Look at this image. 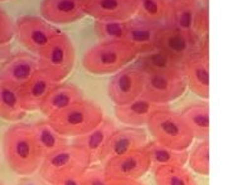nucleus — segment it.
I'll list each match as a JSON object with an SVG mask.
<instances>
[{
    "label": "nucleus",
    "instance_id": "f257e3e1",
    "mask_svg": "<svg viewBox=\"0 0 252 185\" xmlns=\"http://www.w3.org/2000/svg\"><path fill=\"white\" fill-rule=\"evenodd\" d=\"M4 157L9 168L20 177L34 175L43 161L32 126L27 123H15L4 134Z\"/></svg>",
    "mask_w": 252,
    "mask_h": 185
},
{
    "label": "nucleus",
    "instance_id": "f03ea898",
    "mask_svg": "<svg viewBox=\"0 0 252 185\" xmlns=\"http://www.w3.org/2000/svg\"><path fill=\"white\" fill-rule=\"evenodd\" d=\"M92 165L91 157L85 149L67 144L43 157L39 166V177L53 185L68 178L81 177Z\"/></svg>",
    "mask_w": 252,
    "mask_h": 185
},
{
    "label": "nucleus",
    "instance_id": "7ed1b4c3",
    "mask_svg": "<svg viewBox=\"0 0 252 185\" xmlns=\"http://www.w3.org/2000/svg\"><path fill=\"white\" fill-rule=\"evenodd\" d=\"M103 117L105 115L98 103L83 98L47 120L58 134L67 139H75L97 127Z\"/></svg>",
    "mask_w": 252,
    "mask_h": 185
},
{
    "label": "nucleus",
    "instance_id": "20e7f679",
    "mask_svg": "<svg viewBox=\"0 0 252 185\" xmlns=\"http://www.w3.org/2000/svg\"><path fill=\"white\" fill-rule=\"evenodd\" d=\"M146 127L154 141L174 150H188L194 141L179 112L173 111L169 106L153 112Z\"/></svg>",
    "mask_w": 252,
    "mask_h": 185
},
{
    "label": "nucleus",
    "instance_id": "39448f33",
    "mask_svg": "<svg viewBox=\"0 0 252 185\" xmlns=\"http://www.w3.org/2000/svg\"><path fill=\"white\" fill-rule=\"evenodd\" d=\"M136 56L125 42H100L85 53L82 66L94 76L114 74L134 62Z\"/></svg>",
    "mask_w": 252,
    "mask_h": 185
},
{
    "label": "nucleus",
    "instance_id": "423d86ee",
    "mask_svg": "<svg viewBox=\"0 0 252 185\" xmlns=\"http://www.w3.org/2000/svg\"><path fill=\"white\" fill-rule=\"evenodd\" d=\"M37 61L38 71L55 82H63L75 67V46L68 35L61 31L37 54Z\"/></svg>",
    "mask_w": 252,
    "mask_h": 185
},
{
    "label": "nucleus",
    "instance_id": "0eeeda50",
    "mask_svg": "<svg viewBox=\"0 0 252 185\" xmlns=\"http://www.w3.org/2000/svg\"><path fill=\"white\" fill-rule=\"evenodd\" d=\"M14 35L20 44L35 56L61 33L57 27L46 22L43 18L34 15H23L18 18L17 22H14Z\"/></svg>",
    "mask_w": 252,
    "mask_h": 185
},
{
    "label": "nucleus",
    "instance_id": "6e6552de",
    "mask_svg": "<svg viewBox=\"0 0 252 185\" xmlns=\"http://www.w3.org/2000/svg\"><path fill=\"white\" fill-rule=\"evenodd\" d=\"M184 80L190 91L203 100L209 97L208 37L199 40L198 49L182 64Z\"/></svg>",
    "mask_w": 252,
    "mask_h": 185
},
{
    "label": "nucleus",
    "instance_id": "1a4fd4ad",
    "mask_svg": "<svg viewBox=\"0 0 252 185\" xmlns=\"http://www.w3.org/2000/svg\"><path fill=\"white\" fill-rule=\"evenodd\" d=\"M144 77L143 96L159 105H169L187 90L183 73L144 74Z\"/></svg>",
    "mask_w": 252,
    "mask_h": 185
},
{
    "label": "nucleus",
    "instance_id": "9d476101",
    "mask_svg": "<svg viewBox=\"0 0 252 185\" xmlns=\"http://www.w3.org/2000/svg\"><path fill=\"white\" fill-rule=\"evenodd\" d=\"M144 73L134 64L124 67L114 73L109 82L110 100L115 106H124L132 102L144 92Z\"/></svg>",
    "mask_w": 252,
    "mask_h": 185
},
{
    "label": "nucleus",
    "instance_id": "9b49d317",
    "mask_svg": "<svg viewBox=\"0 0 252 185\" xmlns=\"http://www.w3.org/2000/svg\"><path fill=\"white\" fill-rule=\"evenodd\" d=\"M148 141V135L143 127L126 126L123 128H116L101 153L100 164L103 165L109 160L127 154L130 151L144 149Z\"/></svg>",
    "mask_w": 252,
    "mask_h": 185
},
{
    "label": "nucleus",
    "instance_id": "f8f14e48",
    "mask_svg": "<svg viewBox=\"0 0 252 185\" xmlns=\"http://www.w3.org/2000/svg\"><path fill=\"white\" fill-rule=\"evenodd\" d=\"M198 46L199 40L194 35L166 24L161 26L157 37V48L168 53L182 64L197 51Z\"/></svg>",
    "mask_w": 252,
    "mask_h": 185
},
{
    "label": "nucleus",
    "instance_id": "ddd939ff",
    "mask_svg": "<svg viewBox=\"0 0 252 185\" xmlns=\"http://www.w3.org/2000/svg\"><path fill=\"white\" fill-rule=\"evenodd\" d=\"M107 178L121 179H140L149 169L150 160L144 149L130 151L127 154L109 160L102 165Z\"/></svg>",
    "mask_w": 252,
    "mask_h": 185
},
{
    "label": "nucleus",
    "instance_id": "4468645a",
    "mask_svg": "<svg viewBox=\"0 0 252 185\" xmlns=\"http://www.w3.org/2000/svg\"><path fill=\"white\" fill-rule=\"evenodd\" d=\"M160 28L161 24L152 23L134 15L126 20L124 42L127 43L136 54L146 53L157 48V37Z\"/></svg>",
    "mask_w": 252,
    "mask_h": 185
},
{
    "label": "nucleus",
    "instance_id": "2eb2a0df",
    "mask_svg": "<svg viewBox=\"0 0 252 185\" xmlns=\"http://www.w3.org/2000/svg\"><path fill=\"white\" fill-rule=\"evenodd\" d=\"M40 14L53 26H66L86 17L85 0H43Z\"/></svg>",
    "mask_w": 252,
    "mask_h": 185
},
{
    "label": "nucleus",
    "instance_id": "dca6fc26",
    "mask_svg": "<svg viewBox=\"0 0 252 185\" xmlns=\"http://www.w3.org/2000/svg\"><path fill=\"white\" fill-rule=\"evenodd\" d=\"M38 71V61L34 54L18 52L10 54L0 66V78L19 89Z\"/></svg>",
    "mask_w": 252,
    "mask_h": 185
},
{
    "label": "nucleus",
    "instance_id": "f3484780",
    "mask_svg": "<svg viewBox=\"0 0 252 185\" xmlns=\"http://www.w3.org/2000/svg\"><path fill=\"white\" fill-rule=\"evenodd\" d=\"M85 13L94 20H127L136 14L135 0H85Z\"/></svg>",
    "mask_w": 252,
    "mask_h": 185
},
{
    "label": "nucleus",
    "instance_id": "a211bd4d",
    "mask_svg": "<svg viewBox=\"0 0 252 185\" xmlns=\"http://www.w3.org/2000/svg\"><path fill=\"white\" fill-rule=\"evenodd\" d=\"M57 82L52 81L48 76L40 71L35 72L23 86L18 89L22 107L27 112L39 110L40 105Z\"/></svg>",
    "mask_w": 252,
    "mask_h": 185
},
{
    "label": "nucleus",
    "instance_id": "6ab92c4d",
    "mask_svg": "<svg viewBox=\"0 0 252 185\" xmlns=\"http://www.w3.org/2000/svg\"><path fill=\"white\" fill-rule=\"evenodd\" d=\"M83 92L76 85L60 82L49 91L44 101L40 105V112L47 117H51L58 112L68 108L83 100Z\"/></svg>",
    "mask_w": 252,
    "mask_h": 185
},
{
    "label": "nucleus",
    "instance_id": "aec40b11",
    "mask_svg": "<svg viewBox=\"0 0 252 185\" xmlns=\"http://www.w3.org/2000/svg\"><path fill=\"white\" fill-rule=\"evenodd\" d=\"M169 105L154 103L141 94L132 102L124 106H115L114 111L116 119L129 127H144L149 121L153 112Z\"/></svg>",
    "mask_w": 252,
    "mask_h": 185
},
{
    "label": "nucleus",
    "instance_id": "412c9836",
    "mask_svg": "<svg viewBox=\"0 0 252 185\" xmlns=\"http://www.w3.org/2000/svg\"><path fill=\"white\" fill-rule=\"evenodd\" d=\"M116 128L118 127L111 119L103 117L97 127H94V130L82 135V136L75 137L72 144L85 149L91 157L92 164H97V162H100L101 153L106 145L107 140L114 134Z\"/></svg>",
    "mask_w": 252,
    "mask_h": 185
},
{
    "label": "nucleus",
    "instance_id": "4be33fe9",
    "mask_svg": "<svg viewBox=\"0 0 252 185\" xmlns=\"http://www.w3.org/2000/svg\"><path fill=\"white\" fill-rule=\"evenodd\" d=\"M132 64L140 69L144 74L183 73L182 63L158 48L146 52V53L138 54Z\"/></svg>",
    "mask_w": 252,
    "mask_h": 185
},
{
    "label": "nucleus",
    "instance_id": "5701e85b",
    "mask_svg": "<svg viewBox=\"0 0 252 185\" xmlns=\"http://www.w3.org/2000/svg\"><path fill=\"white\" fill-rule=\"evenodd\" d=\"M199 5L202 4L195 0H170L165 24L193 34V24Z\"/></svg>",
    "mask_w": 252,
    "mask_h": 185
},
{
    "label": "nucleus",
    "instance_id": "b1692460",
    "mask_svg": "<svg viewBox=\"0 0 252 185\" xmlns=\"http://www.w3.org/2000/svg\"><path fill=\"white\" fill-rule=\"evenodd\" d=\"M181 117L192 132L194 140H208L209 106L207 102L193 103L179 112Z\"/></svg>",
    "mask_w": 252,
    "mask_h": 185
},
{
    "label": "nucleus",
    "instance_id": "393cba45",
    "mask_svg": "<svg viewBox=\"0 0 252 185\" xmlns=\"http://www.w3.org/2000/svg\"><path fill=\"white\" fill-rule=\"evenodd\" d=\"M153 168L157 166H186L188 161V150H174L157 141H148L144 148Z\"/></svg>",
    "mask_w": 252,
    "mask_h": 185
},
{
    "label": "nucleus",
    "instance_id": "a878e982",
    "mask_svg": "<svg viewBox=\"0 0 252 185\" xmlns=\"http://www.w3.org/2000/svg\"><path fill=\"white\" fill-rule=\"evenodd\" d=\"M27 114L28 112L20 105L17 87L0 78V117L5 121L18 123Z\"/></svg>",
    "mask_w": 252,
    "mask_h": 185
},
{
    "label": "nucleus",
    "instance_id": "bb28decb",
    "mask_svg": "<svg viewBox=\"0 0 252 185\" xmlns=\"http://www.w3.org/2000/svg\"><path fill=\"white\" fill-rule=\"evenodd\" d=\"M31 126L33 135H34L35 143H37L43 157L68 144L67 137L58 134L47 119L39 120L35 123H32Z\"/></svg>",
    "mask_w": 252,
    "mask_h": 185
},
{
    "label": "nucleus",
    "instance_id": "cd10ccee",
    "mask_svg": "<svg viewBox=\"0 0 252 185\" xmlns=\"http://www.w3.org/2000/svg\"><path fill=\"white\" fill-rule=\"evenodd\" d=\"M153 174L157 185H198L184 166H157L153 168Z\"/></svg>",
    "mask_w": 252,
    "mask_h": 185
},
{
    "label": "nucleus",
    "instance_id": "c85d7f7f",
    "mask_svg": "<svg viewBox=\"0 0 252 185\" xmlns=\"http://www.w3.org/2000/svg\"><path fill=\"white\" fill-rule=\"evenodd\" d=\"M136 17L164 26L169 12L170 0H135Z\"/></svg>",
    "mask_w": 252,
    "mask_h": 185
},
{
    "label": "nucleus",
    "instance_id": "c756f323",
    "mask_svg": "<svg viewBox=\"0 0 252 185\" xmlns=\"http://www.w3.org/2000/svg\"><path fill=\"white\" fill-rule=\"evenodd\" d=\"M126 20H94V31L100 42H124Z\"/></svg>",
    "mask_w": 252,
    "mask_h": 185
},
{
    "label": "nucleus",
    "instance_id": "7c9ffc66",
    "mask_svg": "<svg viewBox=\"0 0 252 185\" xmlns=\"http://www.w3.org/2000/svg\"><path fill=\"white\" fill-rule=\"evenodd\" d=\"M189 166L194 173L199 174L202 177L209 175V143L208 140H201L193 148L190 153H188Z\"/></svg>",
    "mask_w": 252,
    "mask_h": 185
},
{
    "label": "nucleus",
    "instance_id": "2f4dec72",
    "mask_svg": "<svg viewBox=\"0 0 252 185\" xmlns=\"http://www.w3.org/2000/svg\"><path fill=\"white\" fill-rule=\"evenodd\" d=\"M193 35L198 40L208 37V6L199 5L193 24Z\"/></svg>",
    "mask_w": 252,
    "mask_h": 185
},
{
    "label": "nucleus",
    "instance_id": "473e14b6",
    "mask_svg": "<svg viewBox=\"0 0 252 185\" xmlns=\"http://www.w3.org/2000/svg\"><path fill=\"white\" fill-rule=\"evenodd\" d=\"M14 34V22L4 9L0 8V44H6V43L12 42Z\"/></svg>",
    "mask_w": 252,
    "mask_h": 185
},
{
    "label": "nucleus",
    "instance_id": "72a5a7b5",
    "mask_svg": "<svg viewBox=\"0 0 252 185\" xmlns=\"http://www.w3.org/2000/svg\"><path fill=\"white\" fill-rule=\"evenodd\" d=\"M82 179L85 185H109L102 165L90 166L82 175Z\"/></svg>",
    "mask_w": 252,
    "mask_h": 185
},
{
    "label": "nucleus",
    "instance_id": "f704fd0d",
    "mask_svg": "<svg viewBox=\"0 0 252 185\" xmlns=\"http://www.w3.org/2000/svg\"><path fill=\"white\" fill-rule=\"evenodd\" d=\"M109 185H146L139 179H121V178H107Z\"/></svg>",
    "mask_w": 252,
    "mask_h": 185
},
{
    "label": "nucleus",
    "instance_id": "c9c22d12",
    "mask_svg": "<svg viewBox=\"0 0 252 185\" xmlns=\"http://www.w3.org/2000/svg\"><path fill=\"white\" fill-rule=\"evenodd\" d=\"M24 178H26V179L20 180L18 185H49L47 184L43 179H35V178H33V175Z\"/></svg>",
    "mask_w": 252,
    "mask_h": 185
},
{
    "label": "nucleus",
    "instance_id": "e433bc0d",
    "mask_svg": "<svg viewBox=\"0 0 252 185\" xmlns=\"http://www.w3.org/2000/svg\"><path fill=\"white\" fill-rule=\"evenodd\" d=\"M10 54H12V46H10V43L0 44V61H5Z\"/></svg>",
    "mask_w": 252,
    "mask_h": 185
},
{
    "label": "nucleus",
    "instance_id": "4c0bfd02",
    "mask_svg": "<svg viewBox=\"0 0 252 185\" xmlns=\"http://www.w3.org/2000/svg\"><path fill=\"white\" fill-rule=\"evenodd\" d=\"M53 185H85L82 179V175L81 177H75V178H68V179L63 180V182L57 183V184Z\"/></svg>",
    "mask_w": 252,
    "mask_h": 185
},
{
    "label": "nucleus",
    "instance_id": "58836bf2",
    "mask_svg": "<svg viewBox=\"0 0 252 185\" xmlns=\"http://www.w3.org/2000/svg\"><path fill=\"white\" fill-rule=\"evenodd\" d=\"M195 1H198V3L202 4V5L208 6V0H195Z\"/></svg>",
    "mask_w": 252,
    "mask_h": 185
},
{
    "label": "nucleus",
    "instance_id": "ea45409f",
    "mask_svg": "<svg viewBox=\"0 0 252 185\" xmlns=\"http://www.w3.org/2000/svg\"><path fill=\"white\" fill-rule=\"evenodd\" d=\"M0 1H6V0H0Z\"/></svg>",
    "mask_w": 252,
    "mask_h": 185
},
{
    "label": "nucleus",
    "instance_id": "a19ab883",
    "mask_svg": "<svg viewBox=\"0 0 252 185\" xmlns=\"http://www.w3.org/2000/svg\"><path fill=\"white\" fill-rule=\"evenodd\" d=\"M0 185H1V184H0Z\"/></svg>",
    "mask_w": 252,
    "mask_h": 185
}]
</instances>
